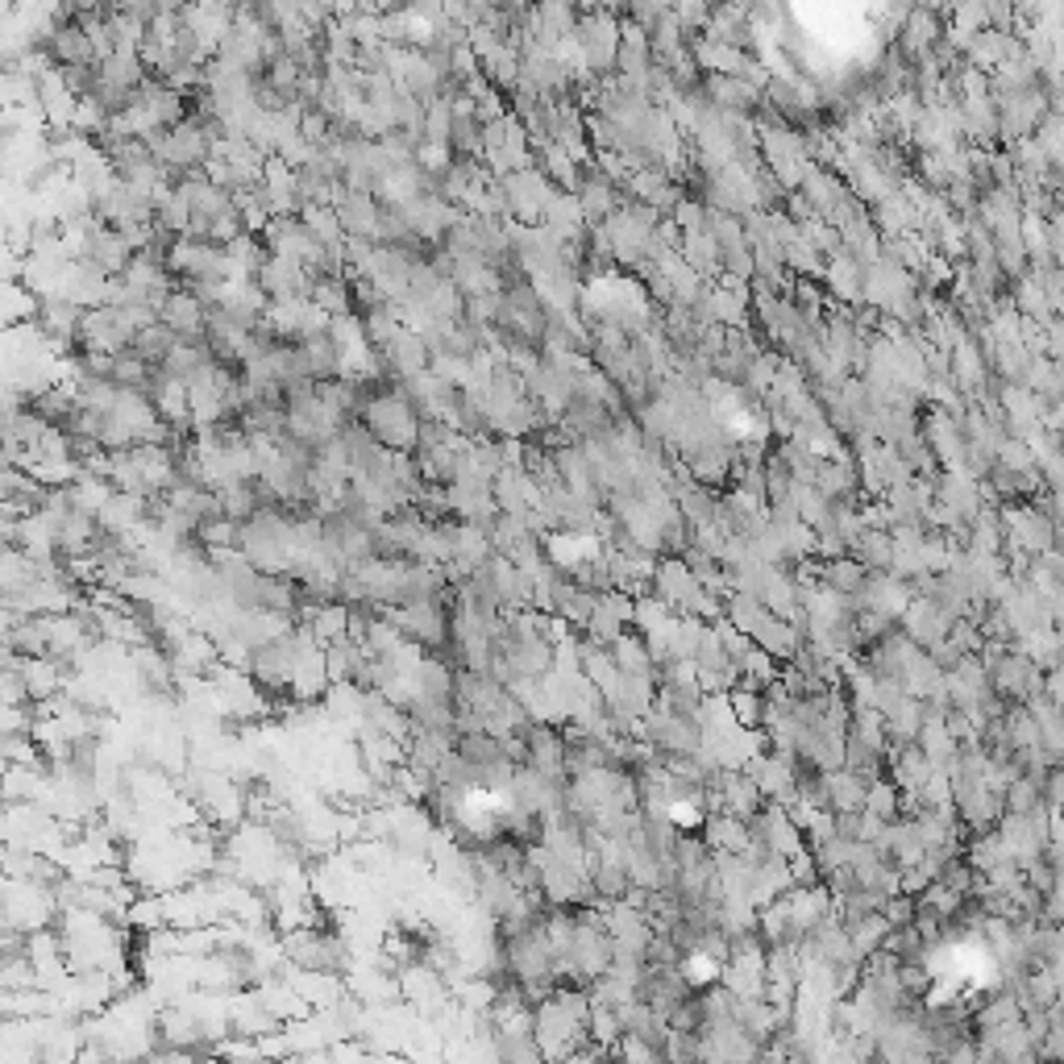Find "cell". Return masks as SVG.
Segmentation results:
<instances>
[{
    "label": "cell",
    "instance_id": "obj_5",
    "mask_svg": "<svg viewBox=\"0 0 1064 1064\" xmlns=\"http://www.w3.org/2000/svg\"><path fill=\"white\" fill-rule=\"evenodd\" d=\"M383 358H387V371H391V378H399V383L433 366V350H429L424 334H420V329H412V325H399L396 337L383 346Z\"/></svg>",
    "mask_w": 1064,
    "mask_h": 1064
},
{
    "label": "cell",
    "instance_id": "obj_4",
    "mask_svg": "<svg viewBox=\"0 0 1064 1064\" xmlns=\"http://www.w3.org/2000/svg\"><path fill=\"white\" fill-rule=\"evenodd\" d=\"M503 191H507V204H512V217L524 221V225H541L545 200L553 196V184L545 179L541 167H524L503 175Z\"/></svg>",
    "mask_w": 1064,
    "mask_h": 1064
},
{
    "label": "cell",
    "instance_id": "obj_3",
    "mask_svg": "<svg viewBox=\"0 0 1064 1064\" xmlns=\"http://www.w3.org/2000/svg\"><path fill=\"white\" fill-rule=\"evenodd\" d=\"M254 279H258V288L271 295V300H313L316 292V274L304 262L283 258V254H271Z\"/></svg>",
    "mask_w": 1064,
    "mask_h": 1064
},
{
    "label": "cell",
    "instance_id": "obj_10",
    "mask_svg": "<svg viewBox=\"0 0 1064 1064\" xmlns=\"http://www.w3.org/2000/svg\"><path fill=\"white\" fill-rule=\"evenodd\" d=\"M175 346H179V334L171 329L167 320H154V325H147L142 334L133 337V354L147 358L150 366H163Z\"/></svg>",
    "mask_w": 1064,
    "mask_h": 1064
},
{
    "label": "cell",
    "instance_id": "obj_2",
    "mask_svg": "<svg viewBox=\"0 0 1064 1064\" xmlns=\"http://www.w3.org/2000/svg\"><path fill=\"white\" fill-rule=\"evenodd\" d=\"M133 337H138V325L129 320L121 304H96V308H87L84 313V325H80L75 346H80V350L126 354V350H133Z\"/></svg>",
    "mask_w": 1064,
    "mask_h": 1064
},
{
    "label": "cell",
    "instance_id": "obj_12",
    "mask_svg": "<svg viewBox=\"0 0 1064 1064\" xmlns=\"http://www.w3.org/2000/svg\"><path fill=\"white\" fill-rule=\"evenodd\" d=\"M108 25H113V46H117V55H129V59H142V46H147V34L150 25L138 22V17H129V13H108Z\"/></svg>",
    "mask_w": 1064,
    "mask_h": 1064
},
{
    "label": "cell",
    "instance_id": "obj_6",
    "mask_svg": "<svg viewBox=\"0 0 1064 1064\" xmlns=\"http://www.w3.org/2000/svg\"><path fill=\"white\" fill-rule=\"evenodd\" d=\"M163 320L179 334V341H204V337H209V304H204L196 292H188V288H179V292L167 295Z\"/></svg>",
    "mask_w": 1064,
    "mask_h": 1064
},
{
    "label": "cell",
    "instance_id": "obj_14",
    "mask_svg": "<svg viewBox=\"0 0 1064 1064\" xmlns=\"http://www.w3.org/2000/svg\"><path fill=\"white\" fill-rule=\"evenodd\" d=\"M865 811H874L877 819H886V823H890V819L898 815L895 786H881V782H877V786H869V794H865Z\"/></svg>",
    "mask_w": 1064,
    "mask_h": 1064
},
{
    "label": "cell",
    "instance_id": "obj_13",
    "mask_svg": "<svg viewBox=\"0 0 1064 1064\" xmlns=\"http://www.w3.org/2000/svg\"><path fill=\"white\" fill-rule=\"evenodd\" d=\"M823 583L832 586L835 595H861L869 583V565L853 562V558H840V562L823 565Z\"/></svg>",
    "mask_w": 1064,
    "mask_h": 1064
},
{
    "label": "cell",
    "instance_id": "obj_8",
    "mask_svg": "<svg viewBox=\"0 0 1064 1064\" xmlns=\"http://www.w3.org/2000/svg\"><path fill=\"white\" fill-rule=\"evenodd\" d=\"M46 50L55 55L59 67H84V63H101L96 46L87 38V30L80 22H59L46 38Z\"/></svg>",
    "mask_w": 1064,
    "mask_h": 1064
},
{
    "label": "cell",
    "instance_id": "obj_7",
    "mask_svg": "<svg viewBox=\"0 0 1064 1064\" xmlns=\"http://www.w3.org/2000/svg\"><path fill=\"white\" fill-rule=\"evenodd\" d=\"M337 217H341V230L346 237H371L378 242V221H383V200L375 191H354L337 204Z\"/></svg>",
    "mask_w": 1064,
    "mask_h": 1064
},
{
    "label": "cell",
    "instance_id": "obj_9",
    "mask_svg": "<svg viewBox=\"0 0 1064 1064\" xmlns=\"http://www.w3.org/2000/svg\"><path fill=\"white\" fill-rule=\"evenodd\" d=\"M533 9H537V17H541L545 30H549L558 43H565V38L578 34V22H583L578 0H533Z\"/></svg>",
    "mask_w": 1064,
    "mask_h": 1064
},
{
    "label": "cell",
    "instance_id": "obj_1",
    "mask_svg": "<svg viewBox=\"0 0 1064 1064\" xmlns=\"http://www.w3.org/2000/svg\"><path fill=\"white\" fill-rule=\"evenodd\" d=\"M362 420H366V429L378 437V445H387V449H396V454L417 449L420 424H424L420 408L408 399V391L399 387V378L391 383V387H383V391H375V396H371V404H366Z\"/></svg>",
    "mask_w": 1064,
    "mask_h": 1064
},
{
    "label": "cell",
    "instance_id": "obj_11",
    "mask_svg": "<svg viewBox=\"0 0 1064 1064\" xmlns=\"http://www.w3.org/2000/svg\"><path fill=\"white\" fill-rule=\"evenodd\" d=\"M482 133H487V121L479 113H454L449 147H454L458 159H482Z\"/></svg>",
    "mask_w": 1064,
    "mask_h": 1064
}]
</instances>
